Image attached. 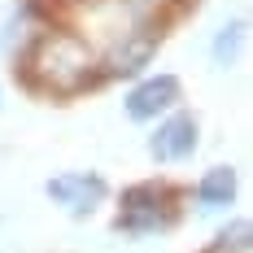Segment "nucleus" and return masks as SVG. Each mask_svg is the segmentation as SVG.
<instances>
[{
	"instance_id": "nucleus-1",
	"label": "nucleus",
	"mask_w": 253,
	"mask_h": 253,
	"mask_svg": "<svg viewBox=\"0 0 253 253\" xmlns=\"http://www.w3.org/2000/svg\"><path fill=\"white\" fill-rule=\"evenodd\" d=\"M31 70L52 92H79L92 75V57L75 35H44L31 52Z\"/></svg>"
},
{
	"instance_id": "nucleus-2",
	"label": "nucleus",
	"mask_w": 253,
	"mask_h": 253,
	"mask_svg": "<svg viewBox=\"0 0 253 253\" xmlns=\"http://www.w3.org/2000/svg\"><path fill=\"white\" fill-rule=\"evenodd\" d=\"M166 205H162V192L153 188V183H140V188H131L123 192V223L126 231H153V227H166V214H162Z\"/></svg>"
},
{
	"instance_id": "nucleus-3",
	"label": "nucleus",
	"mask_w": 253,
	"mask_h": 253,
	"mask_svg": "<svg viewBox=\"0 0 253 253\" xmlns=\"http://www.w3.org/2000/svg\"><path fill=\"white\" fill-rule=\"evenodd\" d=\"M179 101V79L175 75H157V79H144L131 96H126V114L135 118V123H144V118H157L162 109H170Z\"/></svg>"
},
{
	"instance_id": "nucleus-4",
	"label": "nucleus",
	"mask_w": 253,
	"mask_h": 253,
	"mask_svg": "<svg viewBox=\"0 0 253 253\" xmlns=\"http://www.w3.org/2000/svg\"><path fill=\"white\" fill-rule=\"evenodd\" d=\"M192 149H197V118L192 114H175L170 123H162L149 144V153L157 162H183Z\"/></svg>"
},
{
	"instance_id": "nucleus-5",
	"label": "nucleus",
	"mask_w": 253,
	"mask_h": 253,
	"mask_svg": "<svg viewBox=\"0 0 253 253\" xmlns=\"http://www.w3.org/2000/svg\"><path fill=\"white\" fill-rule=\"evenodd\" d=\"M48 197L52 201H61L70 214H87L92 205H101L105 197V183L96 175H61L48 183Z\"/></svg>"
},
{
	"instance_id": "nucleus-6",
	"label": "nucleus",
	"mask_w": 253,
	"mask_h": 253,
	"mask_svg": "<svg viewBox=\"0 0 253 253\" xmlns=\"http://www.w3.org/2000/svg\"><path fill=\"white\" fill-rule=\"evenodd\" d=\"M153 48H157V35H153L149 26H135L131 35H123V44L109 52V70L114 75H135L153 57Z\"/></svg>"
},
{
	"instance_id": "nucleus-7",
	"label": "nucleus",
	"mask_w": 253,
	"mask_h": 253,
	"mask_svg": "<svg viewBox=\"0 0 253 253\" xmlns=\"http://www.w3.org/2000/svg\"><path fill=\"white\" fill-rule=\"evenodd\" d=\"M236 197V170H210V175L201 179V188H197V201L205 205V210H223V205Z\"/></svg>"
},
{
	"instance_id": "nucleus-8",
	"label": "nucleus",
	"mask_w": 253,
	"mask_h": 253,
	"mask_svg": "<svg viewBox=\"0 0 253 253\" xmlns=\"http://www.w3.org/2000/svg\"><path fill=\"white\" fill-rule=\"evenodd\" d=\"M240 40H245V22L236 18L231 26H223V31H218V40H214V61H231V57H236V48H240Z\"/></svg>"
},
{
	"instance_id": "nucleus-9",
	"label": "nucleus",
	"mask_w": 253,
	"mask_h": 253,
	"mask_svg": "<svg viewBox=\"0 0 253 253\" xmlns=\"http://www.w3.org/2000/svg\"><path fill=\"white\" fill-rule=\"evenodd\" d=\"M218 253H249V223H236L218 236Z\"/></svg>"
}]
</instances>
